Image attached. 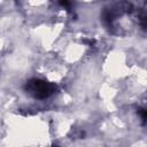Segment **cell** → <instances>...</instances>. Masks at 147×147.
<instances>
[{"instance_id":"6da1fadb","label":"cell","mask_w":147,"mask_h":147,"mask_svg":"<svg viewBox=\"0 0 147 147\" xmlns=\"http://www.w3.org/2000/svg\"><path fill=\"white\" fill-rule=\"evenodd\" d=\"M57 90L56 85L39 78H32L26 82L25 84V91L37 99H45L55 93Z\"/></svg>"},{"instance_id":"7a4b0ae2","label":"cell","mask_w":147,"mask_h":147,"mask_svg":"<svg viewBox=\"0 0 147 147\" xmlns=\"http://www.w3.org/2000/svg\"><path fill=\"white\" fill-rule=\"evenodd\" d=\"M141 25H142L145 29H147V16H145V17L142 18V21H141Z\"/></svg>"},{"instance_id":"3957f363","label":"cell","mask_w":147,"mask_h":147,"mask_svg":"<svg viewBox=\"0 0 147 147\" xmlns=\"http://www.w3.org/2000/svg\"><path fill=\"white\" fill-rule=\"evenodd\" d=\"M55 147H56V146H55Z\"/></svg>"}]
</instances>
